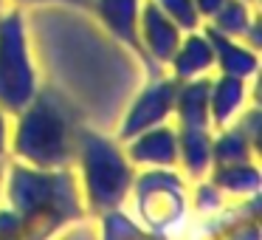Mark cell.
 Here are the masks:
<instances>
[{
	"instance_id": "1",
	"label": "cell",
	"mask_w": 262,
	"mask_h": 240,
	"mask_svg": "<svg viewBox=\"0 0 262 240\" xmlns=\"http://www.w3.org/2000/svg\"><path fill=\"white\" fill-rule=\"evenodd\" d=\"M3 195L9 209L17 212L26 240H51L88 215L79 181L71 167L40 170L23 161L6 164Z\"/></svg>"
},
{
	"instance_id": "2",
	"label": "cell",
	"mask_w": 262,
	"mask_h": 240,
	"mask_svg": "<svg viewBox=\"0 0 262 240\" xmlns=\"http://www.w3.org/2000/svg\"><path fill=\"white\" fill-rule=\"evenodd\" d=\"M76 130L79 119L71 102L51 88H40L37 96L14 116V127L9 130V153L40 170H62L74 164Z\"/></svg>"
},
{
	"instance_id": "3",
	"label": "cell",
	"mask_w": 262,
	"mask_h": 240,
	"mask_svg": "<svg viewBox=\"0 0 262 240\" xmlns=\"http://www.w3.org/2000/svg\"><path fill=\"white\" fill-rule=\"evenodd\" d=\"M74 161L79 164V189L85 209H91L93 215L121 209L136 178V167L127 158L124 144L119 138H110L99 130L79 125Z\"/></svg>"
},
{
	"instance_id": "4",
	"label": "cell",
	"mask_w": 262,
	"mask_h": 240,
	"mask_svg": "<svg viewBox=\"0 0 262 240\" xmlns=\"http://www.w3.org/2000/svg\"><path fill=\"white\" fill-rule=\"evenodd\" d=\"M40 71L31 51V37L26 14L14 9H0V108L17 116L40 91Z\"/></svg>"
},
{
	"instance_id": "5",
	"label": "cell",
	"mask_w": 262,
	"mask_h": 240,
	"mask_svg": "<svg viewBox=\"0 0 262 240\" xmlns=\"http://www.w3.org/2000/svg\"><path fill=\"white\" fill-rule=\"evenodd\" d=\"M136 204L138 223L152 232H166L178 226L186 215V184L178 175L175 167H147L136 172L130 195Z\"/></svg>"
},
{
	"instance_id": "6",
	"label": "cell",
	"mask_w": 262,
	"mask_h": 240,
	"mask_svg": "<svg viewBox=\"0 0 262 240\" xmlns=\"http://www.w3.org/2000/svg\"><path fill=\"white\" fill-rule=\"evenodd\" d=\"M175 91H178V79L172 74L149 76V82L136 93L127 113L121 116L119 136L116 138L124 144L127 138L138 136V133L149 130V127L166 125L172 119V108H175Z\"/></svg>"
},
{
	"instance_id": "7",
	"label": "cell",
	"mask_w": 262,
	"mask_h": 240,
	"mask_svg": "<svg viewBox=\"0 0 262 240\" xmlns=\"http://www.w3.org/2000/svg\"><path fill=\"white\" fill-rule=\"evenodd\" d=\"M183 31L155 6L152 0L141 3L138 14V57L158 74V68H166L181 43Z\"/></svg>"
},
{
	"instance_id": "8",
	"label": "cell",
	"mask_w": 262,
	"mask_h": 240,
	"mask_svg": "<svg viewBox=\"0 0 262 240\" xmlns=\"http://www.w3.org/2000/svg\"><path fill=\"white\" fill-rule=\"evenodd\" d=\"M144 0H88L85 9L96 17L102 31L138 57V14Z\"/></svg>"
},
{
	"instance_id": "9",
	"label": "cell",
	"mask_w": 262,
	"mask_h": 240,
	"mask_svg": "<svg viewBox=\"0 0 262 240\" xmlns=\"http://www.w3.org/2000/svg\"><path fill=\"white\" fill-rule=\"evenodd\" d=\"M124 153L133 167H175L178 164V127L169 122L138 133L124 142Z\"/></svg>"
},
{
	"instance_id": "10",
	"label": "cell",
	"mask_w": 262,
	"mask_h": 240,
	"mask_svg": "<svg viewBox=\"0 0 262 240\" xmlns=\"http://www.w3.org/2000/svg\"><path fill=\"white\" fill-rule=\"evenodd\" d=\"M166 68H169V74L178 82L200 79V76L214 74V48H211V40H209L203 26L194 31H183L181 43H178V48H175V54H172Z\"/></svg>"
},
{
	"instance_id": "11",
	"label": "cell",
	"mask_w": 262,
	"mask_h": 240,
	"mask_svg": "<svg viewBox=\"0 0 262 240\" xmlns=\"http://www.w3.org/2000/svg\"><path fill=\"white\" fill-rule=\"evenodd\" d=\"M206 34L214 48V71L226 76H237V79H254L259 71V51H254L251 46H245L237 37H223L217 31H211L209 26H203Z\"/></svg>"
},
{
	"instance_id": "12",
	"label": "cell",
	"mask_w": 262,
	"mask_h": 240,
	"mask_svg": "<svg viewBox=\"0 0 262 240\" xmlns=\"http://www.w3.org/2000/svg\"><path fill=\"white\" fill-rule=\"evenodd\" d=\"M248 102V79L217 74L209 76V119L211 127H226Z\"/></svg>"
},
{
	"instance_id": "13",
	"label": "cell",
	"mask_w": 262,
	"mask_h": 240,
	"mask_svg": "<svg viewBox=\"0 0 262 240\" xmlns=\"http://www.w3.org/2000/svg\"><path fill=\"white\" fill-rule=\"evenodd\" d=\"M172 116H175V127H211V119H209V76L178 82Z\"/></svg>"
},
{
	"instance_id": "14",
	"label": "cell",
	"mask_w": 262,
	"mask_h": 240,
	"mask_svg": "<svg viewBox=\"0 0 262 240\" xmlns=\"http://www.w3.org/2000/svg\"><path fill=\"white\" fill-rule=\"evenodd\" d=\"M178 164L183 175L200 181L211 170V127H178Z\"/></svg>"
},
{
	"instance_id": "15",
	"label": "cell",
	"mask_w": 262,
	"mask_h": 240,
	"mask_svg": "<svg viewBox=\"0 0 262 240\" xmlns=\"http://www.w3.org/2000/svg\"><path fill=\"white\" fill-rule=\"evenodd\" d=\"M209 178L223 195H256L259 192V167L256 161H239V164H217L209 170Z\"/></svg>"
},
{
	"instance_id": "16",
	"label": "cell",
	"mask_w": 262,
	"mask_h": 240,
	"mask_svg": "<svg viewBox=\"0 0 262 240\" xmlns=\"http://www.w3.org/2000/svg\"><path fill=\"white\" fill-rule=\"evenodd\" d=\"M259 150L248 142L239 127L226 125L220 127V133H211V167L217 164H239V161H256Z\"/></svg>"
},
{
	"instance_id": "17",
	"label": "cell",
	"mask_w": 262,
	"mask_h": 240,
	"mask_svg": "<svg viewBox=\"0 0 262 240\" xmlns=\"http://www.w3.org/2000/svg\"><path fill=\"white\" fill-rule=\"evenodd\" d=\"M254 17H256L254 3H248V0H226L206 26L223 37H237V40H243V34L254 23Z\"/></svg>"
},
{
	"instance_id": "18",
	"label": "cell",
	"mask_w": 262,
	"mask_h": 240,
	"mask_svg": "<svg viewBox=\"0 0 262 240\" xmlns=\"http://www.w3.org/2000/svg\"><path fill=\"white\" fill-rule=\"evenodd\" d=\"M99 217H102V240H169L164 232L141 226L136 217L121 209H110Z\"/></svg>"
},
{
	"instance_id": "19",
	"label": "cell",
	"mask_w": 262,
	"mask_h": 240,
	"mask_svg": "<svg viewBox=\"0 0 262 240\" xmlns=\"http://www.w3.org/2000/svg\"><path fill=\"white\" fill-rule=\"evenodd\" d=\"M152 3L181 31H194V29H200V26H203V23H200L198 9H194V0H152Z\"/></svg>"
},
{
	"instance_id": "20",
	"label": "cell",
	"mask_w": 262,
	"mask_h": 240,
	"mask_svg": "<svg viewBox=\"0 0 262 240\" xmlns=\"http://www.w3.org/2000/svg\"><path fill=\"white\" fill-rule=\"evenodd\" d=\"M192 201H194V209L198 212H214L223 206V192L209 181V178H200V184L194 187Z\"/></svg>"
},
{
	"instance_id": "21",
	"label": "cell",
	"mask_w": 262,
	"mask_h": 240,
	"mask_svg": "<svg viewBox=\"0 0 262 240\" xmlns=\"http://www.w3.org/2000/svg\"><path fill=\"white\" fill-rule=\"evenodd\" d=\"M0 240H26L23 223H20L17 212L9 206H0Z\"/></svg>"
},
{
	"instance_id": "22",
	"label": "cell",
	"mask_w": 262,
	"mask_h": 240,
	"mask_svg": "<svg viewBox=\"0 0 262 240\" xmlns=\"http://www.w3.org/2000/svg\"><path fill=\"white\" fill-rule=\"evenodd\" d=\"M17 9H23V6H85L88 0H12Z\"/></svg>"
},
{
	"instance_id": "23",
	"label": "cell",
	"mask_w": 262,
	"mask_h": 240,
	"mask_svg": "<svg viewBox=\"0 0 262 240\" xmlns=\"http://www.w3.org/2000/svg\"><path fill=\"white\" fill-rule=\"evenodd\" d=\"M223 3H226V0H194V9H198V14H200V23H203V26L209 23Z\"/></svg>"
},
{
	"instance_id": "24",
	"label": "cell",
	"mask_w": 262,
	"mask_h": 240,
	"mask_svg": "<svg viewBox=\"0 0 262 240\" xmlns=\"http://www.w3.org/2000/svg\"><path fill=\"white\" fill-rule=\"evenodd\" d=\"M9 113H3V108H0V161H6L9 155Z\"/></svg>"
},
{
	"instance_id": "25",
	"label": "cell",
	"mask_w": 262,
	"mask_h": 240,
	"mask_svg": "<svg viewBox=\"0 0 262 240\" xmlns=\"http://www.w3.org/2000/svg\"><path fill=\"white\" fill-rule=\"evenodd\" d=\"M3 175H6V161H0V195H3Z\"/></svg>"
},
{
	"instance_id": "26",
	"label": "cell",
	"mask_w": 262,
	"mask_h": 240,
	"mask_svg": "<svg viewBox=\"0 0 262 240\" xmlns=\"http://www.w3.org/2000/svg\"><path fill=\"white\" fill-rule=\"evenodd\" d=\"M3 6H6V0H0V9H3Z\"/></svg>"
},
{
	"instance_id": "27",
	"label": "cell",
	"mask_w": 262,
	"mask_h": 240,
	"mask_svg": "<svg viewBox=\"0 0 262 240\" xmlns=\"http://www.w3.org/2000/svg\"><path fill=\"white\" fill-rule=\"evenodd\" d=\"M248 3H256V0H248Z\"/></svg>"
}]
</instances>
